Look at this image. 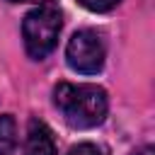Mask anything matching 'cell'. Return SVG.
Masks as SVG:
<instances>
[{"label": "cell", "mask_w": 155, "mask_h": 155, "mask_svg": "<svg viewBox=\"0 0 155 155\" xmlns=\"http://www.w3.org/2000/svg\"><path fill=\"white\" fill-rule=\"evenodd\" d=\"M24 155H56L53 131H51L44 121H39V119H31L29 126H27Z\"/></svg>", "instance_id": "4"}, {"label": "cell", "mask_w": 155, "mask_h": 155, "mask_svg": "<svg viewBox=\"0 0 155 155\" xmlns=\"http://www.w3.org/2000/svg\"><path fill=\"white\" fill-rule=\"evenodd\" d=\"M17 148V124L10 114L0 116V155H12Z\"/></svg>", "instance_id": "5"}, {"label": "cell", "mask_w": 155, "mask_h": 155, "mask_svg": "<svg viewBox=\"0 0 155 155\" xmlns=\"http://www.w3.org/2000/svg\"><path fill=\"white\" fill-rule=\"evenodd\" d=\"M133 155H153V148H150V145H145V148H140V150H136Z\"/></svg>", "instance_id": "9"}, {"label": "cell", "mask_w": 155, "mask_h": 155, "mask_svg": "<svg viewBox=\"0 0 155 155\" xmlns=\"http://www.w3.org/2000/svg\"><path fill=\"white\" fill-rule=\"evenodd\" d=\"M61 27H63V17L61 10H56L53 5H39L36 10H31L22 22V36L29 58L44 61L56 48Z\"/></svg>", "instance_id": "2"}, {"label": "cell", "mask_w": 155, "mask_h": 155, "mask_svg": "<svg viewBox=\"0 0 155 155\" xmlns=\"http://www.w3.org/2000/svg\"><path fill=\"white\" fill-rule=\"evenodd\" d=\"M7 2H34V5H46L51 0H7Z\"/></svg>", "instance_id": "8"}, {"label": "cell", "mask_w": 155, "mask_h": 155, "mask_svg": "<svg viewBox=\"0 0 155 155\" xmlns=\"http://www.w3.org/2000/svg\"><path fill=\"white\" fill-rule=\"evenodd\" d=\"M85 10H90V12H109V10H114L121 0H78Z\"/></svg>", "instance_id": "6"}, {"label": "cell", "mask_w": 155, "mask_h": 155, "mask_svg": "<svg viewBox=\"0 0 155 155\" xmlns=\"http://www.w3.org/2000/svg\"><path fill=\"white\" fill-rule=\"evenodd\" d=\"M104 58H107V46L94 29L75 31L65 46V61L80 75H97L104 68Z\"/></svg>", "instance_id": "3"}, {"label": "cell", "mask_w": 155, "mask_h": 155, "mask_svg": "<svg viewBox=\"0 0 155 155\" xmlns=\"http://www.w3.org/2000/svg\"><path fill=\"white\" fill-rule=\"evenodd\" d=\"M65 155H102V153H99V148H97L94 143H78V145H73Z\"/></svg>", "instance_id": "7"}, {"label": "cell", "mask_w": 155, "mask_h": 155, "mask_svg": "<svg viewBox=\"0 0 155 155\" xmlns=\"http://www.w3.org/2000/svg\"><path fill=\"white\" fill-rule=\"evenodd\" d=\"M53 104L73 128H94L104 121L109 99L107 92L87 82H58L53 90Z\"/></svg>", "instance_id": "1"}]
</instances>
